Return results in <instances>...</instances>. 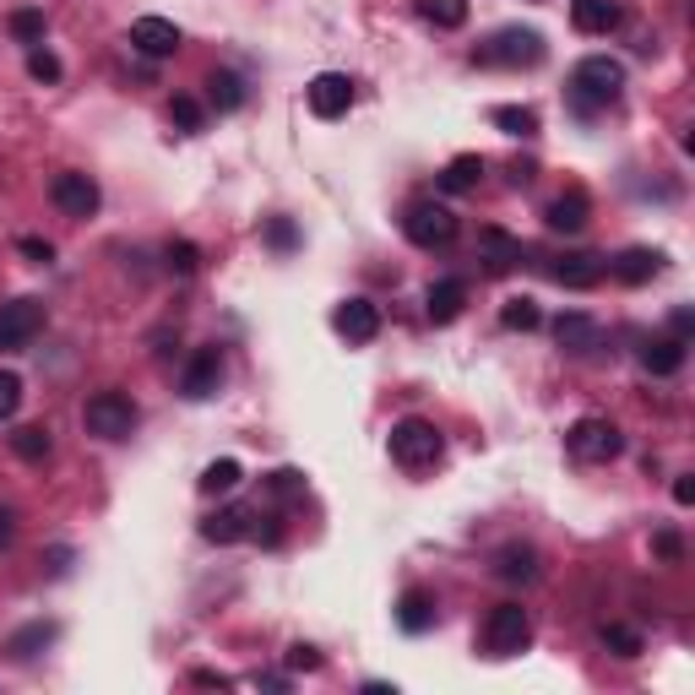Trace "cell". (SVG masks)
<instances>
[{
  "mask_svg": "<svg viewBox=\"0 0 695 695\" xmlns=\"http://www.w3.org/2000/svg\"><path fill=\"white\" fill-rule=\"evenodd\" d=\"M620 93H625V65L620 61H609V55H587V61H576V71H570V104H576L581 115L609 109Z\"/></svg>",
  "mask_w": 695,
  "mask_h": 695,
  "instance_id": "6da1fadb",
  "label": "cell"
},
{
  "mask_svg": "<svg viewBox=\"0 0 695 695\" xmlns=\"http://www.w3.org/2000/svg\"><path fill=\"white\" fill-rule=\"evenodd\" d=\"M386 445H391V462H397L402 473H430L445 451L441 430H435L430 419H397L391 435H386Z\"/></svg>",
  "mask_w": 695,
  "mask_h": 695,
  "instance_id": "7a4b0ae2",
  "label": "cell"
},
{
  "mask_svg": "<svg viewBox=\"0 0 695 695\" xmlns=\"http://www.w3.org/2000/svg\"><path fill=\"white\" fill-rule=\"evenodd\" d=\"M544 55H549V44H544L538 28H501L489 44L473 50V61L478 65H506V71H533Z\"/></svg>",
  "mask_w": 695,
  "mask_h": 695,
  "instance_id": "3957f363",
  "label": "cell"
},
{
  "mask_svg": "<svg viewBox=\"0 0 695 695\" xmlns=\"http://www.w3.org/2000/svg\"><path fill=\"white\" fill-rule=\"evenodd\" d=\"M82 424H87V435H98V441H130L136 424H141V408L130 402L126 391H98V397H87Z\"/></svg>",
  "mask_w": 695,
  "mask_h": 695,
  "instance_id": "277c9868",
  "label": "cell"
},
{
  "mask_svg": "<svg viewBox=\"0 0 695 695\" xmlns=\"http://www.w3.org/2000/svg\"><path fill=\"white\" fill-rule=\"evenodd\" d=\"M456 212L445 207V201H413L408 207V218H402V234L419 245V251H445L451 240H456Z\"/></svg>",
  "mask_w": 695,
  "mask_h": 695,
  "instance_id": "5b68a950",
  "label": "cell"
},
{
  "mask_svg": "<svg viewBox=\"0 0 695 695\" xmlns=\"http://www.w3.org/2000/svg\"><path fill=\"white\" fill-rule=\"evenodd\" d=\"M570 456L576 462H614L620 451H625V435H620V424L614 419H598V413H587V419H576L570 424Z\"/></svg>",
  "mask_w": 695,
  "mask_h": 695,
  "instance_id": "8992f818",
  "label": "cell"
},
{
  "mask_svg": "<svg viewBox=\"0 0 695 695\" xmlns=\"http://www.w3.org/2000/svg\"><path fill=\"white\" fill-rule=\"evenodd\" d=\"M527 641H533L527 609H522V603H495L489 620H484V646H489L495 657H516V652H527Z\"/></svg>",
  "mask_w": 695,
  "mask_h": 695,
  "instance_id": "52a82bcc",
  "label": "cell"
},
{
  "mask_svg": "<svg viewBox=\"0 0 695 695\" xmlns=\"http://www.w3.org/2000/svg\"><path fill=\"white\" fill-rule=\"evenodd\" d=\"M44 331V305L39 299H11L0 305V354H22Z\"/></svg>",
  "mask_w": 695,
  "mask_h": 695,
  "instance_id": "ba28073f",
  "label": "cell"
},
{
  "mask_svg": "<svg viewBox=\"0 0 695 695\" xmlns=\"http://www.w3.org/2000/svg\"><path fill=\"white\" fill-rule=\"evenodd\" d=\"M305 98H310V115H316V120H343V115L354 109V82H348L343 71H320V76H310Z\"/></svg>",
  "mask_w": 695,
  "mask_h": 695,
  "instance_id": "9c48e42d",
  "label": "cell"
},
{
  "mask_svg": "<svg viewBox=\"0 0 695 695\" xmlns=\"http://www.w3.org/2000/svg\"><path fill=\"white\" fill-rule=\"evenodd\" d=\"M50 201L61 207L65 218H93L104 196H98V186H93L87 175H76V169H65V175H55V180H50Z\"/></svg>",
  "mask_w": 695,
  "mask_h": 695,
  "instance_id": "30bf717a",
  "label": "cell"
},
{
  "mask_svg": "<svg viewBox=\"0 0 695 695\" xmlns=\"http://www.w3.org/2000/svg\"><path fill=\"white\" fill-rule=\"evenodd\" d=\"M130 50H141L147 61H169L180 50V28L169 17H136L130 22Z\"/></svg>",
  "mask_w": 695,
  "mask_h": 695,
  "instance_id": "8fae6325",
  "label": "cell"
},
{
  "mask_svg": "<svg viewBox=\"0 0 695 695\" xmlns=\"http://www.w3.org/2000/svg\"><path fill=\"white\" fill-rule=\"evenodd\" d=\"M331 326H337V337H348L354 348H365V343L380 337V310L370 299H343V305L331 310Z\"/></svg>",
  "mask_w": 695,
  "mask_h": 695,
  "instance_id": "7c38bea8",
  "label": "cell"
},
{
  "mask_svg": "<svg viewBox=\"0 0 695 695\" xmlns=\"http://www.w3.org/2000/svg\"><path fill=\"white\" fill-rule=\"evenodd\" d=\"M218 386H223V354L218 348H196L186 376H180V391L190 402H207V397H218Z\"/></svg>",
  "mask_w": 695,
  "mask_h": 695,
  "instance_id": "4fadbf2b",
  "label": "cell"
},
{
  "mask_svg": "<svg viewBox=\"0 0 695 695\" xmlns=\"http://www.w3.org/2000/svg\"><path fill=\"white\" fill-rule=\"evenodd\" d=\"M555 343H560L566 354H576V359H581V354H598V348H603V326L587 316V310H566V316L555 320Z\"/></svg>",
  "mask_w": 695,
  "mask_h": 695,
  "instance_id": "5bb4252c",
  "label": "cell"
},
{
  "mask_svg": "<svg viewBox=\"0 0 695 695\" xmlns=\"http://www.w3.org/2000/svg\"><path fill=\"white\" fill-rule=\"evenodd\" d=\"M549 272H555V283H560V288H598V283H603V272H609V255L570 251V255H560Z\"/></svg>",
  "mask_w": 695,
  "mask_h": 695,
  "instance_id": "9a60e30c",
  "label": "cell"
},
{
  "mask_svg": "<svg viewBox=\"0 0 695 695\" xmlns=\"http://www.w3.org/2000/svg\"><path fill=\"white\" fill-rule=\"evenodd\" d=\"M587 218H592V201H587V190H560L549 207H544V223L555 229V234H581L587 229Z\"/></svg>",
  "mask_w": 695,
  "mask_h": 695,
  "instance_id": "2e32d148",
  "label": "cell"
},
{
  "mask_svg": "<svg viewBox=\"0 0 695 695\" xmlns=\"http://www.w3.org/2000/svg\"><path fill=\"white\" fill-rule=\"evenodd\" d=\"M251 527H255L251 506H223L201 522V538H207V544H240V538H251Z\"/></svg>",
  "mask_w": 695,
  "mask_h": 695,
  "instance_id": "e0dca14e",
  "label": "cell"
},
{
  "mask_svg": "<svg viewBox=\"0 0 695 695\" xmlns=\"http://www.w3.org/2000/svg\"><path fill=\"white\" fill-rule=\"evenodd\" d=\"M663 272V255L646 251V245H631V251H620L609 261V277H620L625 288H641V283H652Z\"/></svg>",
  "mask_w": 695,
  "mask_h": 695,
  "instance_id": "ac0fdd59",
  "label": "cell"
},
{
  "mask_svg": "<svg viewBox=\"0 0 695 695\" xmlns=\"http://www.w3.org/2000/svg\"><path fill=\"white\" fill-rule=\"evenodd\" d=\"M397 625L408 635L435 631V592H430V587H408V592L397 598Z\"/></svg>",
  "mask_w": 695,
  "mask_h": 695,
  "instance_id": "d6986e66",
  "label": "cell"
},
{
  "mask_svg": "<svg viewBox=\"0 0 695 695\" xmlns=\"http://www.w3.org/2000/svg\"><path fill=\"white\" fill-rule=\"evenodd\" d=\"M462 305H467V277H441V283H430V294H424V310L435 326L462 316Z\"/></svg>",
  "mask_w": 695,
  "mask_h": 695,
  "instance_id": "ffe728a7",
  "label": "cell"
},
{
  "mask_svg": "<svg viewBox=\"0 0 695 695\" xmlns=\"http://www.w3.org/2000/svg\"><path fill=\"white\" fill-rule=\"evenodd\" d=\"M641 370L646 376H680L685 370V343L680 337H646L641 343Z\"/></svg>",
  "mask_w": 695,
  "mask_h": 695,
  "instance_id": "44dd1931",
  "label": "cell"
},
{
  "mask_svg": "<svg viewBox=\"0 0 695 695\" xmlns=\"http://www.w3.org/2000/svg\"><path fill=\"white\" fill-rule=\"evenodd\" d=\"M570 28L587 33V39H598V33L620 28V6L614 0H570Z\"/></svg>",
  "mask_w": 695,
  "mask_h": 695,
  "instance_id": "7402d4cb",
  "label": "cell"
},
{
  "mask_svg": "<svg viewBox=\"0 0 695 695\" xmlns=\"http://www.w3.org/2000/svg\"><path fill=\"white\" fill-rule=\"evenodd\" d=\"M495 576L510 581V587H527V581H538V549L533 544H506L501 555H495Z\"/></svg>",
  "mask_w": 695,
  "mask_h": 695,
  "instance_id": "603a6c76",
  "label": "cell"
},
{
  "mask_svg": "<svg viewBox=\"0 0 695 695\" xmlns=\"http://www.w3.org/2000/svg\"><path fill=\"white\" fill-rule=\"evenodd\" d=\"M55 635H61L55 620H33V625H22V631L6 635V652H11L17 663H28V657H39L44 646H55Z\"/></svg>",
  "mask_w": 695,
  "mask_h": 695,
  "instance_id": "cb8c5ba5",
  "label": "cell"
},
{
  "mask_svg": "<svg viewBox=\"0 0 695 695\" xmlns=\"http://www.w3.org/2000/svg\"><path fill=\"white\" fill-rule=\"evenodd\" d=\"M478 180H484V158H478V152H456V158L441 169V190H445V196L478 190Z\"/></svg>",
  "mask_w": 695,
  "mask_h": 695,
  "instance_id": "d4e9b609",
  "label": "cell"
},
{
  "mask_svg": "<svg viewBox=\"0 0 695 695\" xmlns=\"http://www.w3.org/2000/svg\"><path fill=\"white\" fill-rule=\"evenodd\" d=\"M478 251L489 261V272H510L522 261V240H510L506 229H478Z\"/></svg>",
  "mask_w": 695,
  "mask_h": 695,
  "instance_id": "484cf974",
  "label": "cell"
},
{
  "mask_svg": "<svg viewBox=\"0 0 695 695\" xmlns=\"http://www.w3.org/2000/svg\"><path fill=\"white\" fill-rule=\"evenodd\" d=\"M11 451H17L28 467H44V462H50V451H55V441H50V430H44V424H22V430H11Z\"/></svg>",
  "mask_w": 695,
  "mask_h": 695,
  "instance_id": "4316f807",
  "label": "cell"
},
{
  "mask_svg": "<svg viewBox=\"0 0 695 695\" xmlns=\"http://www.w3.org/2000/svg\"><path fill=\"white\" fill-rule=\"evenodd\" d=\"M207 98H212L218 115H229V109L245 104V82H240L234 71H212V76H207Z\"/></svg>",
  "mask_w": 695,
  "mask_h": 695,
  "instance_id": "83f0119b",
  "label": "cell"
},
{
  "mask_svg": "<svg viewBox=\"0 0 695 695\" xmlns=\"http://www.w3.org/2000/svg\"><path fill=\"white\" fill-rule=\"evenodd\" d=\"M240 478H245V467H240L234 456H218V462H207V473H201V495H234Z\"/></svg>",
  "mask_w": 695,
  "mask_h": 695,
  "instance_id": "f1b7e54d",
  "label": "cell"
},
{
  "mask_svg": "<svg viewBox=\"0 0 695 695\" xmlns=\"http://www.w3.org/2000/svg\"><path fill=\"white\" fill-rule=\"evenodd\" d=\"M489 120L506 130V136H522V141H527V136H538V109H527V104H495V109H489Z\"/></svg>",
  "mask_w": 695,
  "mask_h": 695,
  "instance_id": "f546056e",
  "label": "cell"
},
{
  "mask_svg": "<svg viewBox=\"0 0 695 695\" xmlns=\"http://www.w3.org/2000/svg\"><path fill=\"white\" fill-rule=\"evenodd\" d=\"M44 28H50V22H44L39 6H22V11L6 17V33H11L17 44H44Z\"/></svg>",
  "mask_w": 695,
  "mask_h": 695,
  "instance_id": "4dcf8cb0",
  "label": "cell"
},
{
  "mask_svg": "<svg viewBox=\"0 0 695 695\" xmlns=\"http://www.w3.org/2000/svg\"><path fill=\"white\" fill-rule=\"evenodd\" d=\"M501 326H506V331H538V326H544L538 299H527V294H522V299H506V305H501Z\"/></svg>",
  "mask_w": 695,
  "mask_h": 695,
  "instance_id": "1f68e13d",
  "label": "cell"
},
{
  "mask_svg": "<svg viewBox=\"0 0 695 695\" xmlns=\"http://www.w3.org/2000/svg\"><path fill=\"white\" fill-rule=\"evenodd\" d=\"M419 17L430 22V28H462L467 22V0H419Z\"/></svg>",
  "mask_w": 695,
  "mask_h": 695,
  "instance_id": "d6a6232c",
  "label": "cell"
},
{
  "mask_svg": "<svg viewBox=\"0 0 695 695\" xmlns=\"http://www.w3.org/2000/svg\"><path fill=\"white\" fill-rule=\"evenodd\" d=\"M603 646L614 652V657H641V631H631V625H620V620H609L603 625Z\"/></svg>",
  "mask_w": 695,
  "mask_h": 695,
  "instance_id": "836d02e7",
  "label": "cell"
},
{
  "mask_svg": "<svg viewBox=\"0 0 695 695\" xmlns=\"http://www.w3.org/2000/svg\"><path fill=\"white\" fill-rule=\"evenodd\" d=\"M164 266H169L175 277H190V272L201 266V245H190V240H169V245H164Z\"/></svg>",
  "mask_w": 695,
  "mask_h": 695,
  "instance_id": "e575fe53",
  "label": "cell"
},
{
  "mask_svg": "<svg viewBox=\"0 0 695 695\" xmlns=\"http://www.w3.org/2000/svg\"><path fill=\"white\" fill-rule=\"evenodd\" d=\"M266 495H272V501H299V495H305V473H294V467H277V473L266 478Z\"/></svg>",
  "mask_w": 695,
  "mask_h": 695,
  "instance_id": "d590c367",
  "label": "cell"
},
{
  "mask_svg": "<svg viewBox=\"0 0 695 695\" xmlns=\"http://www.w3.org/2000/svg\"><path fill=\"white\" fill-rule=\"evenodd\" d=\"M169 120H175V126L190 136V130H201V120H207V115H201V104H196V98H186V93H180V98L169 104Z\"/></svg>",
  "mask_w": 695,
  "mask_h": 695,
  "instance_id": "8d00e7d4",
  "label": "cell"
},
{
  "mask_svg": "<svg viewBox=\"0 0 695 695\" xmlns=\"http://www.w3.org/2000/svg\"><path fill=\"white\" fill-rule=\"evenodd\" d=\"M22 408V376H11V370H0V424L11 419Z\"/></svg>",
  "mask_w": 695,
  "mask_h": 695,
  "instance_id": "74e56055",
  "label": "cell"
},
{
  "mask_svg": "<svg viewBox=\"0 0 695 695\" xmlns=\"http://www.w3.org/2000/svg\"><path fill=\"white\" fill-rule=\"evenodd\" d=\"M652 555H657V560H668V566H680V560H685V538H680L674 527H663V533L652 538Z\"/></svg>",
  "mask_w": 695,
  "mask_h": 695,
  "instance_id": "f35d334b",
  "label": "cell"
},
{
  "mask_svg": "<svg viewBox=\"0 0 695 695\" xmlns=\"http://www.w3.org/2000/svg\"><path fill=\"white\" fill-rule=\"evenodd\" d=\"M266 245H272V251H294V245H299V229H294L288 218H272V223H266Z\"/></svg>",
  "mask_w": 695,
  "mask_h": 695,
  "instance_id": "ab89813d",
  "label": "cell"
},
{
  "mask_svg": "<svg viewBox=\"0 0 695 695\" xmlns=\"http://www.w3.org/2000/svg\"><path fill=\"white\" fill-rule=\"evenodd\" d=\"M28 76H33V82H61V61H55L50 50H33V55H28Z\"/></svg>",
  "mask_w": 695,
  "mask_h": 695,
  "instance_id": "60d3db41",
  "label": "cell"
},
{
  "mask_svg": "<svg viewBox=\"0 0 695 695\" xmlns=\"http://www.w3.org/2000/svg\"><path fill=\"white\" fill-rule=\"evenodd\" d=\"M283 663H288L294 674H316V668H320V652H316V646H305V641H294Z\"/></svg>",
  "mask_w": 695,
  "mask_h": 695,
  "instance_id": "b9f144b4",
  "label": "cell"
},
{
  "mask_svg": "<svg viewBox=\"0 0 695 695\" xmlns=\"http://www.w3.org/2000/svg\"><path fill=\"white\" fill-rule=\"evenodd\" d=\"M17 251L28 255V261H39V266H50V261H55V245H50V240H39V234H22V240H17Z\"/></svg>",
  "mask_w": 695,
  "mask_h": 695,
  "instance_id": "7bdbcfd3",
  "label": "cell"
},
{
  "mask_svg": "<svg viewBox=\"0 0 695 695\" xmlns=\"http://www.w3.org/2000/svg\"><path fill=\"white\" fill-rule=\"evenodd\" d=\"M691 331H695V310L680 305V310H674V337H680V343H691Z\"/></svg>",
  "mask_w": 695,
  "mask_h": 695,
  "instance_id": "ee69618b",
  "label": "cell"
},
{
  "mask_svg": "<svg viewBox=\"0 0 695 695\" xmlns=\"http://www.w3.org/2000/svg\"><path fill=\"white\" fill-rule=\"evenodd\" d=\"M44 560H50V576H65V570H71V560H76V555H71V549H50V555H44Z\"/></svg>",
  "mask_w": 695,
  "mask_h": 695,
  "instance_id": "f6af8a7d",
  "label": "cell"
},
{
  "mask_svg": "<svg viewBox=\"0 0 695 695\" xmlns=\"http://www.w3.org/2000/svg\"><path fill=\"white\" fill-rule=\"evenodd\" d=\"M674 501H680V506H695V478H691V473H680V478H674Z\"/></svg>",
  "mask_w": 695,
  "mask_h": 695,
  "instance_id": "bcb514c9",
  "label": "cell"
},
{
  "mask_svg": "<svg viewBox=\"0 0 695 695\" xmlns=\"http://www.w3.org/2000/svg\"><path fill=\"white\" fill-rule=\"evenodd\" d=\"M261 691H288V674H255Z\"/></svg>",
  "mask_w": 695,
  "mask_h": 695,
  "instance_id": "7dc6e473",
  "label": "cell"
},
{
  "mask_svg": "<svg viewBox=\"0 0 695 695\" xmlns=\"http://www.w3.org/2000/svg\"><path fill=\"white\" fill-rule=\"evenodd\" d=\"M533 175H538L533 164H510V180H516V186H533Z\"/></svg>",
  "mask_w": 695,
  "mask_h": 695,
  "instance_id": "c3c4849f",
  "label": "cell"
},
{
  "mask_svg": "<svg viewBox=\"0 0 695 695\" xmlns=\"http://www.w3.org/2000/svg\"><path fill=\"white\" fill-rule=\"evenodd\" d=\"M11 533H17V516H11V510H0V549L11 544Z\"/></svg>",
  "mask_w": 695,
  "mask_h": 695,
  "instance_id": "681fc988",
  "label": "cell"
}]
</instances>
